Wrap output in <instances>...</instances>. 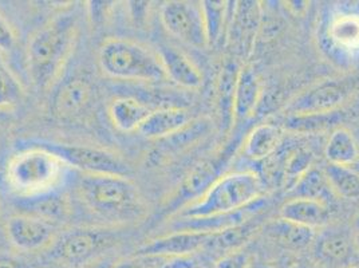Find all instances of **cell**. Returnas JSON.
<instances>
[{"mask_svg":"<svg viewBox=\"0 0 359 268\" xmlns=\"http://www.w3.org/2000/svg\"><path fill=\"white\" fill-rule=\"evenodd\" d=\"M76 34L78 15L62 13L32 35L27 48V65L36 88L46 89L60 76L73 51Z\"/></svg>","mask_w":359,"mask_h":268,"instance_id":"1","label":"cell"},{"mask_svg":"<svg viewBox=\"0 0 359 268\" xmlns=\"http://www.w3.org/2000/svg\"><path fill=\"white\" fill-rule=\"evenodd\" d=\"M264 184L255 172H235L224 175L195 201L182 207L177 217H207L244 208L262 199Z\"/></svg>","mask_w":359,"mask_h":268,"instance_id":"2","label":"cell"},{"mask_svg":"<svg viewBox=\"0 0 359 268\" xmlns=\"http://www.w3.org/2000/svg\"><path fill=\"white\" fill-rule=\"evenodd\" d=\"M98 62L102 72L114 79L140 82L166 79L158 54L130 39H107L100 48Z\"/></svg>","mask_w":359,"mask_h":268,"instance_id":"3","label":"cell"},{"mask_svg":"<svg viewBox=\"0 0 359 268\" xmlns=\"http://www.w3.org/2000/svg\"><path fill=\"white\" fill-rule=\"evenodd\" d=\"M66 166L54 154L30 147L11 159L7 180L18 194L41 197L58 185Z\"/></svg>","mask_w":359,"mask_h":268,"instance_id":"4","label":"cell"},{"mask_svg":"<svg viewBox=\"0 0 359 268\" xmlns=\"http://www.w3.org/2000/svg\"><path fill=\"white\" fill-rule=\"evenodd\" d=\"M78 191L85 206L102 216H129L142 207L135 182L126 176L86 175Z\"/></svg>","mask_w":359,"mask_h":268,"instance_id":"5","label":"cell"},{"mask_svg":"<svg viewBox=\"0 0 359 268\" xmlns=\"http://www.w3.org/2000/svg\"><path fill=\"white\" fill-rule=\"evenodd\" d=\"M319 42L331 60L339 65L359 58V3L332 6L320 22Z\"/></svg>","mask_w":359,"mask_h":268,"instance_id":"6","label":"cell"},{"mask_svg":"<svg viewBox=\"0 0 359 268\" xmlns=\"http://www.w3.org/2000/svg\"><path fill=\"white\" fill-rule=\"evenodd\" d=\"M31 147L46 150L62 163L94 176H128L130 168L118 154L110 150L93 148L86 145H69L47 141L31 142Z\"/></svg>","mask_w":359,"mask_h":268,"instance_id":"7","label":"cell"},{"mask_svg":"<svg viewBox=\"0 0 359 268\" xmlns=\"http://www.w3.org/2000/svg\"><path fill=\"white\" fill-rule=\"evenodd\" d=\"M117 241V232L110 229H72L53 243L50 257L65 264H82L110 250Z\"/></svg>","mask_w":359,"mask_h":268,"instance_id":"8","label":"cell"},{"mask_svg":"<svg viewBox=\"0 0 359 268\" xmlns=\"http://www.w3.org/2000/svg\"><path fill=\"white\" fill-rule=\"evenodd\" d=\"M236 145L228 144L224 149L216 152L210 159L195 166L180 185L179 191L166 206V212L175 215L180 209L195 201L205 194L210 187L224 176L225 169L235 154Z\"/></svg>","mask_w":359,"mask_h":268,"instance_id":"9","label":"cell"},{"mask_svg":"<svg viewBox=\"0 0 359 268\" xmlns=\"http://www.w3.org/2000/svg\"><path fill=\"white\" fill-rule=\"evenodd\" d=\"M355 90L353 78L325 79L302 91L285 107V116L320 114L341 110Z\"/></svg>","mask_w":359,"mask_h":268,"instance_id":"10","label":"cell"},{"mask_svg":"<svg viewBox=\"0 0 359 268\" xmlns=\"http://www.w3.org/2000/svg\"><path fill=\"white\" fill-rule=\"evenodd\" d=\"M160 16L165 30L181 42L196 48L208 47L200 1H166L161 7Z\"/></svg>","mask_w":359,"mask_h":268,"instance_id":"11","label":"cell"},{"mask_svg":"<svg viewBox=\"0 0 359 268\" xmlns=\"http://www.w3.org/2000/svg\"><path fill=\"white\" fill-rule=\"evenodd\" d=\"M313 256L316 263L326 268H353L359 264V250L355 235L344 229H327L315 236Z\"/></svg>","mask_w":359,"mask_h":268,"instance_id":"12","label":"cell"},{"mask_svg":"<svg viewBox=\"0 0 359 268\" xmlns=\"http://www.w3.org/2000/svg\"><path fill=\"white\" fill-rule=\"evenodd\" d=\"M260 26L262 6L259 1H232L226 39L241 57L252 53Z\"/></svg>","mask_w":359,"mask_h":268,"instance_id":"13","label":"cell"},{"mask_svg":"<svg viewBox=\"0 0 359 268\" xmlns=\"http://www.w3.org/2000/svg\"><path fill=\"white\" fill-rule=\"evenodd\" d=\"M6 232L18 250L38 251L48 247L55 236L53 224L34 215H15L6 223Z\"/></svg>","mask_w":359,"mask_h":268,"instance_id":"14","label":"cell"},{"mask_svg":"<svg viewBox=\"0 0 359 268\" xmlns=\"http://www.w3.org/2000/svg\"><path fill=\"white\" fill-rule=\"evenodd\" d=\"M266 207L264 199H259L250 206L244 208L228 212V213H219L207 217H177L170 228L173 231H195L203 234H219L226 229L239 227L243 224L254 219L255 215H257L262 209Z\"/></svg>","mask_w":359,"mask_h":268,"instance_id":"15","label":"cell"},{"mask_svg":"<svg viewBox=\"0 0 359 268\" xmlns=\"http://www.w3.org/2000/svg\"><path fill=\"white\" fill-rule=\"evenodd\" d=\"M210 239V234L195 231H172L169 235L154 239L148 244L142 246L137 251V255L158 257L191 256L205 248Z\"/></svg>","mask_w":359,"mask_h":268,"instance_id":"16","label":"cell"},{"mask_svg":"<svg viewBox=\"0 0 359 268\" xmlns=\"http://www.w3.org/2000/svg\"><path fill=\"white\" fill-rule=\"evenodd\" d=\"M93 98L94 86L89 79L74 76L66 81L55 93L51 109L58 119H76L89 109Z\"/></svg>","mask_w":359,"mask_h":268,"instance_id":"17","label":"cell"},{"mask_svg":"<svg viewBox=\"0 0 359 268\" xmlns=\"http://www.w3.org/2000/svg\"><path fill=\"white\" fill-rule=\"evenodd\" d=\"M163 63L166 79L185 89H198L203 85V74L182 51L170 46H163L157 51Z\"/></svg>","mask_w":359,"mask_h":268,"instance_id":"18","label":"cell"},{"mask_svg":"<svg viewBox=\"0 0 359 268\" xmlns=\"http://www.w3.org/2000/svg\"><path fill=\"white\" fill-rule=\"evenodd\" d=\"M262 97V83L251 66L240 67L235 98H233V123H243L254 116Z\"/></svg>","mask_w":359,"mask_h":268,"instance_id":"19","label":"cell"},{"mask_svg":"<svg viewBox=\"0 0 359 268\" xmlns=\"http://www.w3.org/2000/svg\"><path fill=\"white\" fill-rule=\"evenodd\" d=\"M192 119L189 110L184 107H164L151 112L138 132L149 140H164L177 133Z\"/></svg>","mask_w":359,"mask_h":268,"instance_id":"20","label":"cell"},{"mask_svg":"<svg viewBox=\"0 0 359 268\" xmlns=\"http://www.w3.org/2000/svg\"><path fill=\"white\" fill-rule=\"evenodd\" d=\"M263 232L278 246L294 253H299L311 247L316 236L314 229L292 223L282 217L266 224Z\"/></svg>","mask_w":359,"mask_h":268,"instance_id":"21","label":"cell"},{"mask_svg":"<svg viewBox=\"0 0 359 268\" xmlns=\"http://www.w3.org/2000/svg\"><path fill=\"white\" fill-rule=\"evenodd\" d=\"M329 206L309 200V199H290L280 208V217L307 228H322L329 224L331 212Z\"/></svg>","mask_w":359,"mask_h":268,"instance_id":"22","label":"cell"},{"mask_svg":"<svg viewBox=\"0 0 359 268\" xmlns=\"http://www.w3.org/2000/svg\"><path fill=\"white\" fill-rule=\"evenodd\" d=\"M283 144V129L279 125L262 123L254 128L244 141V153L255 161L272 157Z\"/></svg>","mask_w":359,"mask_h":268,"instance_id":"23","label":"cell"},{"mask_svg":"<svg viewBox=\"0 0 359 268\" xmlns=\"http://www.w3.org/2000/svg\"><path fill=\"white\" fill-rule=\"evenodd\" d=\"M290 199H309L331 207L337 194H334L323 169L310 168L290 189Z\"/></svg>","mask_w":359,"mask_h":268,"instance_id":"24","label":"cell"},{"mask_svg":"<svg viewBox=\"0 0 359 268\" xmlns=\"http://www.w3.org/2000/svg\"><path fill=\"white\" fill-rule=\"evenodd\" d=\"M150 113L148 105L132 97H121L109 106V116L113 125L125 133L138 130Z\"/></svg>","mask_w":359,"mask_h":268,"instance_id":"25","label":"cell"},{"mask_svg":"<svg viewBox=\"0 0 359 268\" xmlns=\"http://www.w3.org/2000/svg\"><path fill=\"white\" fill-rule=\"evenodd\" d=\"M344 113L342 110H335L320 114H300V116H285L282 123V129L287 132L299 134L323 133L326 130H334L341 128Z\"/></svg>","mask_w":359,"mask_h":268,"instance_id":"26","label":"cell"},{"mask_svg":"<svg viewBox=\"0 0 359 268\" xmlns=\"http://www.w3.org/2000/svg\"><path fill=\"white\" fill-rule=\"evenodd\" d=\"M239 70L236 62H228L222 69L217 79V106L225 130H229L233 126V98Z\"/></svg>","mask_w":359,"mask_h":268,"instance_id":"27","label":"cell"},{"mask_svg":"<svg viewBox=\"0 0 359 268\" xmlns=\"http://www.w3.org/2000/svg\"><path fill=\"white\" fill-rule=\"evenodd\" d=\"M204 16V27L208 46H216L226 38L232 1H200Z\"/></svg>","mask_w":359,"mask_h":268,"instance_id":"28","label":"cell"},{"mask_svg":"<svg viewBox=\"0 0 359 268\" xmlns=\"http://www.w3.org/2000/svg\"><path fill=\"white\" fill-rule=\"evenodd\" d=\"M329 164L350 166L359 159V148L354 135L346 128H337L330 134L325 148Z\"/></svg>","mask_w":359,"mask_h":268,"instance_id":"29","label":"cell"},{"mask_svg":"<svg viewBox=\"0 0 359 268\" xmlns=\"http://www.w3.org/2000/svg\"><path fill=\"white\" fill-rule=\"evenodd\" d=\"M314 166V154L303 147L287 150L280 160V180L290 189L298 180Z\"/></svg>","mask_w":359,"mask_h":268,"instance_id":"30","label":"cell"},{"mask_svg":"<svg viewBox=\"0 0 359 268\" xmlns=\"http://www.w3.org/2000/svg\"><path fill=\"white\" fill-rule=\"evenodd\" d=\"M323 172L334 194L346 200H359V173L348 166L327 164Z\"/></svg>","mask_w":359,"mask_h":268,"instance_id":"31","label":"cell"},{"mask_svg":"<svg viewBox=\"0 0 359 268\" xmlns=\"http://www.w3.org/2000/svg\"><path fill=\"white\" fill-rule=\"evenodd\" d=\"M210 126H212V122L207 117L194 119L177 133L161 140V142L164 144L163 150L169 153V152H181L187 149L210 133Z\"/></svg>","mask_w":359,"mask_h":268,"instance_id":"32","label":"cell"},{"mask_svg":"<svg viewBox=\"0 0 359 268\" xmlns=\"http://www.w3.org/2000/svg\"><path fill=\"white\" fill-rule=\"evenodd\" d=\"M23 88L13 72L0 60V109L15 106L23 98Z\"/></svg>","mask_w":359,"mask_h":268,"instance_id":"33","label":"cell"},{"mask_svg":"<svg viewBox=\"0 0 359 268\" xmlns=\"http://www.w3.org/2000/svg\"><path fill=\"white\" fill-rule=\"evenodd\" d=\"M254 256L247 251L236 250L223 255L215 264V268H248Z\"/></svg>","mask_w":359,"mask_h":268,"instance_id":"34","label":"cell"},{"mask_svg":"<svg viewBox=\"0 0 359 268\" xmlns=\"http://www.w3.org/2000/svg\"><path fill=\"white\" fill-rule=\"evenodd\" d=\"M163 260L164 257H158V256L135 255L133 257L121 260L113 268H158L163 263Z\"/></svg>","mask_w":359,"mask_h":268,"instance_id":"35","label":"cell"},{"mask_svg":"<svg viewBox=\"0 0 359 268\" xmlns=\"http://www.w3.org/2000/svg\"><path fill=\"white\" fill-rule=\"evenodd\" d=\"M16 45L15 32L6 18L0 14V51L10 53Z\"/></svg>","mask_w":359,"mask_h":268,"instance_id":"36","label":"cell"},{"mask_svg":"<svg viewBox=\"0 0 359 268\" xmlns=\"http://www.w3.org/2000/svg\"><path fill=\"white\" fill-rule=\"evenodd\" d=\"M158 268H201L195 257L191 256H175L164 257Z\"/></svg>","mask_w":359,"mask_h":268,"instance_id":"37","label":"cell"},{"mask_svg":"<svg viewBox=\"0 0 359 268\" xmlns=\"http://www.w3.org/2000/svg\"><path fill=\"white\" fill-rule=\"evenodd\" d=\"M0 268H39L34 263L20 259L14 255L0 253Z\"/></svg>","mask_w":359,"mask_h":268,"instance_id":"38","label":"cell"},{"mask_svg":"<svg viewBox=\"0 0 359 268\" xmlns=\"http://www.w3.org/2000/svg\"><path fill=\"white\" fill-rule=\"evenodd\" d=\"M248 268H282L278 262L273 260H266L262 257H252L251 264Z\"/></svg>","mask_w":359,"mask_h":268,"instance_id":"39","label":"cell"},{"mask_svg":"<svg viewBox=\"0 0 359 268\" xmlns=\"http://www.w3.org/2000/svg\"><path fill=\"white\" fill-rule=\"evenodd\" d=\"M285 4L294 14H302L307 8L309 3L307 1H285Z\"/></svg>","mask_w":359,"mask_h":268,"instance_id":"40","label":"cell"},{"mask_svg":"<svg viewBox=\"0 0 359 268\" xmlns=\"http://www.w3.org/2000/svg\"><path fill=\"white\" fill-rule=\"evenodd\" d=\"M290 268H316L314 264H310L309 262H303V260H300V262H297V263H294L292 266Z\"/></svg>","mask_w":359,"mask_h":268,"instance_id":"41","label":"cell"},{"mask_svg":"<svg viewBox=\"0 0 359 268\" xmlns=\"http://www.w3.org/2000/svg\"><path fill=\"white\" fill-rule=\"evenodd\" d=\"M353 227H354V229H355V232L359 234V212L357 213V216L354 217V224H353Z\"/></svg>","mask_w":359,"mask_h":268,"instance_id":"42","label":"cell"},{"mask_svg":"<svg viewBox=\"0 0 359 268\" xmlns=\"http://www.w3.org/2000/svg\"><path fill=\"white\" fill-rule=\"evenodd\" d=\"M355 244H357V248L359 250V234H355Z\"/></svg>","mask_w":359,"mask_h":268,"instance_id":"43","label":"cell"}]
</instances>
